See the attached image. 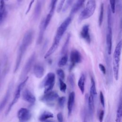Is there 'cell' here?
<instances>
[{
    "instance_id": "41",
    "label": "cell",
    "mask_w": 122,
    "mask_h": 122,
    "mask_svg": "<svg viewBox=\"0 0 122 122\" xmlns=\"http://www.w3.org/2000/svg\"><path fill=\"white\" fill-rule=\"evenodd\" d=\"M57 118L59 122H62L63 121V117L61 112H59L57 115Z\"/></svg>"
},
{
    "instance_id": "10",
    "label": "cell",
    "mask_w": 122,
    "mask_h": 122,
    "mask_svg": "<svg viewBox=\"0 0 122 122\" xmlns=\"http://www.w3.org/2000/svg\"><path fill=\"white\" fill-rule=\"evenodd\" d=\"M17 116L20 122H24L30 120L31 114L29 110L25 108H21L18 111Z\"/></svg>"
},
{
    "instance_id": "14",
    "label": "cell",
    "mask_w": 122,
    "mask_h": 122,
    "mask_svg": "<svg viewBox=\"0 0 122 122\" xmlns=\"http://www.w3.org/2000/svg\"><path fill=\"white\" fill-rule=\"evenodd\" d=\"M75 94L74 92H71L69 96L68 100L67 102V109H68V116H70L71 114L73 107L75 102Z\"/></svg>"
},
{
    "instance_id": "31",
    "label": "cell",
    "mask_w": 122,
    "mask_h": 122,
    "mask_svg": "<svg viewBox=\"0 0 122 122\" xmlns=\"http://www.w3.org/2000/svg\"><path fill=\"white\" fill-rule=\"evenodd\" d=\"M59 87L61 92L65 93L67 89V85L63 81L59 78Z\"/></svg>"
},
{
    "instance_id": "24",
    "label": "cell",
    "mask_w": 122,
    "mask_h": 122,
    "mask_svg": "<svg viewBox=\"0 0 122 122\" xmlns=\"http://www.w3.org/2000/svg\"><path fill=\"white\" fill-rule=\"evenodd\" d=\"M90 94L92 95L94 97L97 96V91L95 85V82L93 77H91V87L90 90Z\"/></svg>"
},
{
    "instance_id": "9",
    "label": "cell",
    "mask_w": 122,
    "mask_h": 122,
    "mask_svg": "<svg viewBox=\"0 0 122 122\" xmlns=\"http://www.w3.org/2000/svg\"><path fill=\"white\" fill-rule=\"evenodd\" d=\"M58 0H51V1L50 5V10L49 11L48 14L46 16V18L43 19L44 26L46 29L47 28L48 26L49 25V24L51 20V19L53 16Z\"/></svg>"
},
{
    "instance_id": "29",
    "label": "cell",
    "mask_w": 122,
    "mask_h": 122,
    "mask_svg": "<svg viewBox=\"0 0 122 122\" xmlns=\"http://www.w3.org/2000/svg\"><path fill=\"white\" fill-rule=\"evenodd\" d=\"M68 56L67 54H64V55L61 57V58L60 59V60L58 61V66L60 67H62L65 66L68 61Z\"/></svg>"
},
{
    "instance_id": "1",
    "label": "cell",
    "mask_w": 122,
    "mask_h": 122,
    "mask_svg": "<svg viewBox=\"0 0 122 122\" xmlns=\"http://www.w3.org/2000/svg\"><path fill=\"white\" fill-rule=\"evenodd\" d=\"M72 20L71 16H70L67 17L65 20L61 23L58 28L55 37L54 41L49 50L47 51L44 55V58H47L53 53L58 48L60 41L64 33L67 29L68 26L71 23Z\"/></svg>"
},
{
    "instance_id": "32",
    "label": "cell",
    "mask_w": 122,
    "mask_h": 122,
    "mask_svg": "<svg viewBox=\"0 0 122 122\" xmlns=\"http://www.w3.org/2000/svg\"><path fill=\"white\" fill-rule=\"evenodd\" d=\"M74 0H67L66 1V3L64 5H63V7L62 8V10L63 12L67 10V9L69 8V7L71 5Z\"/></svg>"
},
{
    "instance_id": "17",
    "label": "cell",
    "mask_w": 122,
    "mask_h": 122,
    "mask_svg": "<svg viewBox=\"0 0 122 122\" xmlns=\"http://www.w3.org/2000/svg\"><path fill=\"white\" fill-rule=\"evenodd\" d=\"M33 73L37 78H41L44 73V68L40 64H36L33 67Z\"/></svg>"
},
{
    "instance_id": "21",
    "label": "cell",
    "mask_w": 122,
    "mask_h": 122,
    "mask_svg": "<svg viewBox=\"0 0 122 122\" xmlns=\"http://www.w3.org/2000/svg\"><path fill=\"white\" fill-rule=\"evenodd\" d=\"M86 77L84 73H82L80 76L78 81V86L82 94H83L85 90V83Z\"/></svg>"
},
{
    "instance_id": "13",
    "label": "cell",
    "mask_w": 122,
    "mask_h": 122,
    "mask_svg": "<svg viewBox=\"0 0 122 122\" xmlns=\"http://www.w3.org/2000/svg\"><path fill=\"white\" fill-rule=\"evenodd\" d=\"M89 24L84 25L81 31L80 36L81 38L84 39L87 43H90L91 41V36L90 34V27Z\"/></svg>"
},
{
    "instance_id": "11",
    "label": "cell",
    "mask_w": 122,
    "mask_h": 122,
    "mask_svg": "<svg viewBox=\"0 0 122 122\" xmlns=\"http://www.w3.org/2000/svg\"><path fill=\"white\" fill-rule=\"evenodd\" d=\"M59 97V95L55 91H50L44 93V94L41 96L40 100L41 102H51L55 101Z\"/></svg>"
},
{
    "instance_id": "28",
    "label": "cell",
    "mask_w": 122,
    "mask_h": 122,
    "mask_svg": "<svg viewBox=\"0 0 122 122\" xmlns=\"http://www.w3.org/2000/svg\"><path fill=\"white\" fill-rule=\"evenodd\" d=\"M103 14H104V4L102 3L100 6V14L99 16V19H98V24L100 27H101L102 25L103 19Z\"/></svg>"
},
{
    "instance_id": "2",
    "label": "cell",
    "mask_w": 122,
    "mask_h": 122,
    "mask_svg": "<svg viewBox=\"0 0 122 122\" xmlns=\"http://www.w3.org/2000/svg\"><path fill=\"white\" fill-rule=\"evenodd\" d=\"M34 36V31L32 30H30L26 32L24 36L23 37L22 40L21 41V43L19 48L17 58L16 60V62L14 70V72L15 73L18 71L22 59L26 51H27L28 48L30 46V45L32 41L33 40Z\"/></svg>"
},
{
    "instance_id": "27",
    "label": "cell",
    "mask_w": 122,
    "mask_h": 122,
    "mask_svg": "<svg viewBox=\"0 0 122 122\" xmlns=\"http://www.w3.org/2000/svg\"><path fill=\"white\" fill-rule=\"evenodd\" d=\"M122 102L121 99H120L119 103L118 106L117 112H116V117L115 121L116 122H120L122 120Z\"/></svg>"
},
{
    "instance_id": "36",
    "label": "cell",
    "mask_w": 122,
    "mask_h": 122,
    "mask_svg": "<svg viewBox=\"0 0 122 122\" xmlns=\"http://www.w3.org/2000/svg\"><path fill=\"white\" fill-rule=\"evenodd\" d=\"M65 2V0H60L59 3L58 4V6L57 7V12L59 13L60 11H61L63 7V5H64Z\"/></svg>"
},
{
    "instance_id": "23",
    "label": "cell",
    "mask_w": 122,
    "mask_h": 122,
    "mask_svg": "<svg viewBox=\"0 0 122 122\" xmlns=\"http://www.w3.org/2000/svg\"><path fill=\"white\" fill-rule=\"evenodd\" d=\"M109 54L106 55L105 56V60H106V63L107 67V71H108V81H110L112 78V68H111V59L110 57L109 56Z\"/></svg>"
},
{
    "instance_id": "18",
    "label": "cell",
    "mask_w": 122,
    "mask_h": 122,
    "mask_svg": "<svg viewBox=\"0 0 122 122\" xmlns=\"http://www.w3.org/2000/svg\"><path fill=\"white\" fill-rule=\"evenodd\" d=\"M85 1L86 0H77L71 9L70 16L72 17V16L74 15L76 12H77L83 6Z\"/></svg>"
},
{
    "instance_id": "5",
    "label": "cell",
    "mask_w": 122,
    "mask_h": 122,
    "mask_svg": "<svg viewBox=\"0 0 122 122\" xmlns=\"http://www.w3.org/2000/svg\"><path fill=\"white\" fill-rule=\"evenodd\" d=\"M28 78H29L28 77H26L23 80V81L19 84V85L17 87V88L15 90V93H14L13 99L12 102H11V103H10V104L9 105V106L8 108L7 111H6V115H8L9 114V113L12 107L18 102V100H19V98L20 97V96L21 91H22L23 88L24 87V86L26 84L27 81H28Z\"/></svg>"
},
{
    "instance_id": "25",
    "label": "cell",
    "mask_w": 122,
    "mask_h": 122,
    "mask_svg": "<svg viewBox=\"0 0 122 122\" xmlns=\"http://www.w3.org/2000/svg\"><path fill=\"white\" fill-rule=\"evenodd\" d=\"M6 10L5 6V0H0V22L5 18Z\"/></svg>"
},
{
    "instance_id": "4",
    "label": "cell",
    "mask_w": 122,
    "mask_h": 122,
    "mask_svg": "<svg viewBox=\"0 0 122 122\" xmlns=\"http://www.w3.org/2000/svg\"><path fill=\"white\" fill-rule=\"evenodd\" d=\"M95 9V0H88L85 8L81 11L79 15V21H81L91 17L93 14Z\"/></svg>"
},
{
    "instance_id": "16",
    "label": "cell",
    "mask_w": 122,
    "mask_h": 122,
    "mask_svg": "<svg viewBox=\"0 0 122 122\" xmlns=\"http://www.w3.org/2000/svg\"><path fill=\"white\" fill-rule=\"evenodd\" d=\"M12 86H13V83H12L9 85V86L7 90L5 96H4L2 100L1 101V102L0 103V112L4 108L5 105L6 104L7 102L9 100V99L10 95Z\"/></svg>"
},
{
    "instance_id": "37",
    "label": "cell",
    "mask_w": 122,
    "mask_h": 122,
    "mask_svg": "<svg viewBox=\"0 0 122 122\" xmlns=\"http://www.w3.org/2000/svg\"><path fill=\"white\" fill-rule=\"evenodd\" d=\"M100 102L101 103L102 105V107H104L105 106V101H104V97L103 95V94L102 91L100 92Z\"/></svg>"
},
{
    "instance_id": "34",
    "label": "cell",
    "mask_w": 122,
    "mask_h": 122,
    "mask_svg": "<svg viewBox=\"0 0 122 122\" xmlns=\"http://www.w3.org/2000/svg\"><path fill=\"white\" fill-rule=\"evenodd\" d=\"M65 101H66V98L64 96H62L58 98V104L60 107L61 108L63 107L65 104Z\"/></svg>"
},
{
    "instance_id": "33",
    "label": "cell",
    "mask_w": 122,
    "mask_h": 122,
    "mask_svg": "<svg viewBox=\"0 0 122 122\" xmlns=\"http://www.w3.org/2000/svg\"><path fill=\"white\" fill-rule=\"evenodd\" d=\"M110 1V7L112 13H114L116 9V4L115 0H109Z\"/></svg>"
},
{
    "instance_id": "6",
    "label": "cell",
    "mask_w": 122,
    "mask_h": 122,
    "mask_svg": "<svg viewBox=\"0 0 122 122\" xmlns=\"http://www.w3.org/2000/svg\"><path fill=\"white\" fill-rule=\"evenodd\" d=\"M55 81V75L54 73L49 72L42 82L41 87L44 88V93L51 91L54 85Z\"/></svg>"
},
{
    "instance_id": "30",
    "label": "cell",
    "mask_w": 122,
    "mask_h": 122,
    "mask_svg": "<svg viewBox=\"0 0 122 122\" xmlns=\"http://www.w3.org/2000/svg\"><path fill=\"white\" fill-rule=\"evenodd\" d=\"M68 82L71 88H74L75 87V78L74 75L72 73H71L68 77Z\"/></svg>"
},
{
    "instance_id": "42",
    "label": "cell",
    "mask_w": 122,
    "mask_h": 122,
    "mask_svg": "<svg viewBox=\"0 0 122 122\" xmlns=\"http://www.w3.org/2000/svg\"><path fill=\"white\" fill-rule=\"evenodd\" d=\"M121 0H115V4H117L118 6H119L121 7Z\"/></svg>"
},
{
    "instance_id": "43",
    "label": "cell",
    "mask_w": 122,
    "mask_h": 122,
    "mask_svg": "<svg viewBox=\"0 0 122 122\" xmlns=\"http://www.w3.org/2000/svg\"><path fill=\"white\" fill-rule=\"evenodd\" d=\"M22 0H17V1H18V2H19V3H20V2L21 1H22Z\"/></svg>"
},
{
    "instance_id": "15",
    "label": "cell",
    "mask_w": 122,
    "mask_h": 122,
    "mask_svg": "<svg viewBox=\"0 0 122 122\" xmlns=\"http://www.w3.org/2000/svg\"><path fill=\"white\" fill-rule=\"evenodd\" d=\"M44 2V0H38L37 2L33 12V19L35 20H37L39 18Z\"/></svg>"
},
{
    "instance_id": "39",
    "label": "cell",
    "mask_w": 122,
    "mask_h": 122,
    "mask_svg": "<svg viewBox=\"0 0 122 122\" xmlns=\"http://www.w3.org/2000/svg\"><path fill=\"white\" fill-rule=\"evenodd\" d=\"M104 115V111L103 110H101L98 115L99 120L100 122H102L103 121Z\"/></svg>"
},
{
    "instance_id": "35",
    "label": "cell",
    "mask_w": 122,
    "mask_h": 122,
    "mask_svg": "<svg viewBox=\"0 0 122 122\" xmlns=\"http://www.w3.org/2000/svg\"><path fill=\"white\" fill-rule=\"evenodd\" d=\"M56 72H57V74L60 79H61L62 80H63L64 79L65 74H64V71L62 69H59L57 70L56 71Z\"/></svg>"
},
{
    "instance_id": "38",
    "label": "cell",
    "mask_w": 122,
    "mask_h": 122,
    "mask_svg": "<svg viewBox=\"0 0 122 122\" xmlns=\"http://www.w3.org/2000/svg\"><path fill=\"white\" fill-rule=\"evenodd\" d=\"M35 0H30V2H29V5H28V8H27V10H26V12H25V14H27L29 12V11H30V9H31V7H32V6L33 3L34 2Z\"/></svg>"
},
{
    "instance_id": "12",
    "label": "cell",
    "mask_w": 122,
    "mask_h": 122,
    "mask_svg": "<svg viewBox=\"0 0 122 122\" xmlns=\"http://www.w3.org/2000/svg\"><path fill=\"white\" fill-rule=\"evenodd\" d=\"M23 99L31 104H34L36 102V98L32 92L28 89H25L22 93Z\"/></svg>"
},
{
    "instance_id": "44",
    "label": "cell",
    "mask_w": 122,
    "mask_h": 122,
    "mask_svg": "<svg viewBox=\"0 0 122 122\" xmlns=\"http://www.w3.org/2000/svg\"></svg>"
},
{
    "instance_id": "26",
    "label": "cell",
    "mask_w": 122,
    "mask_h": 122,
    "mask_svg": "<svg viewBox=\"0 0 122 122\" xmlns=\"http://www.w3.org/2000/svg\"><path fill=\"white\" fill-rule=\"evenodd\" d=\"M70 38H71V34L68 33V35H67L66 39L65 40V42H64V44L62 46V48L61 49V54H67V50H68V48Z\"/></svg>"
},
{
    "instance_id": "22",
    "label": "cell",
    "mask_w": 122,
    "mask_h": 122,
    "mask_svg": "<svg viewBox=\"0 0 122 122\" xmlns=\"http://www.w3.org/2000/svg\"><path fill=\"white\" fill-rule=\"evenodd\" d=\"M53 114L52 112L48 111H44L40 115L39 118V120L41 122H44L49 119L53 118Z\"/></svg>"
},
{
    "instance_id": "8",
    "label": "cell",
    "mask_w": 122,
    "mask_h": 122,
    "mask_svg": "<svg viewBox=\"0 0 122 122\" xmlns=\"http://www.w3.org/2000/svg\"><path fill=\"white\" fill-rule=\"evenodd\" d=\"M82 60V56L81 53L77 50H73L70 53L71 64L69 67V71H71L77 63H80Z\"/></svg>"
},
{
    "instance_id": "3",
    "label": "cell",
    "mask_w": 122,
    "mask_h": 122,
    "mask_svg": "<svg viewBox=\"0 0 122 122\" xmlns=\"http://www.w3.org/2000/svg\"><path fill=\"white\" fill-rule=\"evenodd\" d=\"M122 43L120 41L117 44L113 55L112 61V71L115 79L117 81L119 78V71L120 62L121 60V55L122 52Z\"/></svg>"
},
{
    "instance_id": "40",
    "label": "cell",
    "mask_w": 122,
    "mask_h": 122,
    "mask_svg": "<svg viewBox=\"0 0 122 122\" xmlns=\"http://www.w3.org/2000/svg\"><path fill=\"white\" fill-rule=\"evenodd\" d=\"M99 67L101 71L102 72L103 74H106V69L105 66L102 63H99Z\"/></svg>"
},
{
    "instance_id": "7",
    "label": "cell",
    "mask_w": 122,
    "mask_h": 122,
    "mask_svg": "<svg viewBox=\"0 0 122 122\" xmlns=\"http://www.w3.org/2000/svg\"><path fill=\"white\" fill-rule=\"evenodd\" d=\"M36 59V54L35 52H33L31 55L29 59L28 60L26 64H25L22 71H21L20 76V80H24L26 77L27 74L30 72L33 63Z\"/></svg>"
},
{
    "instance_id": "20",
    "label": "cell",
    "mask_w": 122,
    "mask_h": 122,
    "mask_svg": "<svg viewBox=\"0 0 122 122\" xmlns=\"http://www.w3.org/2000/svg\"><path fill=\"white\" fill-rule=\"evenodd\" d=\"M46 30V29L45 28L44 26V20H42L40 23V31L39 36L38 37V39L37 41V44H40L42 41L43 36H44V33L45 32V30Z\"/></svg>"
},
{
    "instance_id": "19",
    "label": "cell",
    "mask_w": 122,
    "mask_h": 122,
    "mask_svg": "<svg viewBox=\"0 0 122 122\" xmlns=\"http://www.w3.org/2000/svg\"><path fill=\"white\" fill-rule=\"evenodd\" d=\"M112 33H110L107 32V33L106 34V42L107 52L109 55H110L112 52Z\"/></svg>"
}]
</instances>
